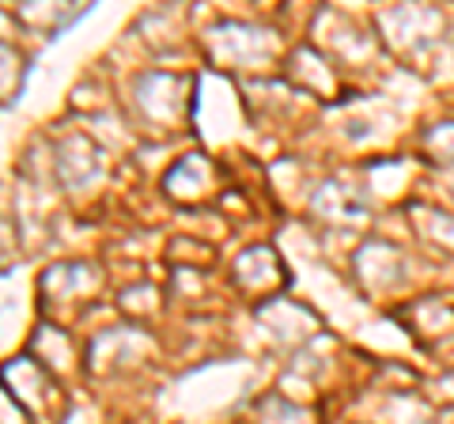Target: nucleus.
<instances>
[{
    "label": "nucleus",
    "instance_id": "obj_1",
    "mask_svg": "<svg viewBox=\"0 0 454 424\" xmlns=\"http://www.w3.org/2000/svg\"><path fill=\"white\" fill-rule=\"evenodd\" d=\"M190 88L186 76H170V73H145L133 80V103L137 110L155 125H167L182 114V91Z\"/></svg>",
    "mask_w": 454,
    "mask_h": 424
},
{
    "label": "nucleus",
    "instance_id": "obj_2",
    "mask_svg": "<svg viewBox=\"0 0 454 424\" xmlns=\"http://www.w3.org/2000/svg\"><path fill=\"white\" fill-rule=\"evenodd\" d=\"M95 288H98L95 270L91 265H76V262L53 265V270L42 277V292H50L53 300H61V303H80L83 295H91Z\"/></svg>",
    "mask_w": 454,
    "mask_h": 424
},
{
    "label": "nucleus",
    "instance_id": "obj_3",
    "mask_svg": "<svg viewBox=\"0 0 454 424\" xmlns=\"http://www.w3.org/2000/svg\"><path fill=\"white\" fill-rule=\"evenodd\" d=\"M57 171H61L65 186H83L88 178L98 175V152L88 137H68L57 155Z\"/></svg>",
    "mask_w": 454,
    "mask_h": 424
},
{
    "label": "nucleus",
    "instance_id": "obj_4",
    "mask_svg": "<svg viewBox=\"0 0 454 424\" xmlns=\"http://www.w3.org/2000/svg\"><path fill=\"white\" fill-rule=\"evenodd\" d=\"M277 277H280V262L269 247H250L243 258L235 262V280L250 292H269L277 288Z\"/></svg>",
    "mask_w": 454,
    "mask_h": 424
},
{
    "label": "nucleus",
    "instance_id": "obj_5",
    "mask_svg": "<svg viewBox=\"0 0 454 424\" xmlns=\"http://www.w3.org/2000/svg\"><path fill=\"white\" fill-rule=\"evenodd\" d=\"M315 212L325 220H356V216H364V205L345 186L325 182V186H318V193H315Z\"/></svg>",
    "mask_w": 454,
    "mask_h": 424
}]
</instances>
